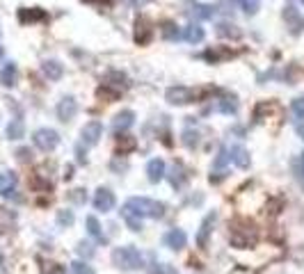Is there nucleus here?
<instances>
[{
    "label": "nucleus",
    "mask_w": 304,
    "mask_h": 274,
    "mask_svg": "<svg viewBox=\"0 0 304 274\" xmlns=\"http://www.w3.org/2000/svg\"><path fill=\"white\" fill-rule=\"evenodd\" d=\"M258 238V231H256V224L249 222V219H236L231 224V233H229V240H231L233 247L238 249H245L249 244H254Z\"/></svg>",
    "instance_id": "nucleus-1"
},
{
    "label": "nucleus",
    "mask_w": 304,
    "mask_h": 274,
    "mask_svg": "<svg viewBox=\"0 0 304 274\" xmlns=\"http://www.w3.org/2000/svg\"><path fill=\"white\" fill-rule=\"evenodd\" d=\"M112 263L124 272H133L144 265V258H142L140 249L128 244V247H117L115 252H112Z\"/></svg>",
    "instance_id": "nucleus-2"
},
{
    "label": "nucleus",
    "mask_w": 304,
    "mask_h": 274,
    "mask_svg": "<svg viewBox=\"0 0 304 274\" xmlns=\"http://www.w3.org/2000/svg\"><path fill=\"white\" fill-rule=\"evenodd\" d=\"M131 210H135L140 217H154V219H160L165 215V203L156 201V199H149V197H131L126 201Z\"/></svg>",
    "instance_id": "nucleus-3"
},
{
    "label": "nucleus",
    "mask_w": 304,
    "mask_h": 274,
    "mask_svg": "<svg viewBox=\"0 0 304 274\" xmlns=\"http://www.w3.org/2000/svg\"><path fill=\"white\" fill-rule=\"evenodd\" d=\"M32 142H34L37 149H41L48 153V151H53L57 144H60V135H57L53 128H39V130H34Z\"/></svg>",
    "instance_id": "nucleus-4"
},
{
    "label": "nucleus",
    "mask_w": 304,
    "mask_h": 274,
    "mask_svg": "<svg viewBox=\"0 0 304 274\" xmlns=\"http://www.w3.org/2000/svg\"><path fill=\"white\" fill-rule=\"evenodd\" d=\"M165 99H167V103H171V105H188V103L194 101V92L185 85H176L165 92Z\"/></svg>",
    "instance_id": "nucleus-5"
},
{
    "label": "nucleus",
    "mask_w": 304,
    "mask_h": 274,
    "mask_svg": "<svg viewBox=\"0 0 304 274\" xmlns=\"http://www.w3.org/2000/svg\"><path fill=\"white\" fill-rule=\"evenodd\" d=\"M101 137H103V124H101V121H90V124L82 126V130H80V140H82V144H87V146H96V144H99Z\"/></svg>",
    "instance_id": "nucleus-6"
},
{
    "label": "nucleus",
    "mask_w": 304,
    "mask_h": 274,
    "mask_svg": "<svg viewBox=\"0 0 304 274\" xmlns=\"http://www.w3.org/2000/svg\"><path fill=\"white\" fill-rule=\"evenodd\" d=\"M78 115V101L73 96H64L60 103H57V119L60 121H71L73 117Z\"/></svg>",
    "instance_id": "nucleus-7"
},
{
    "label": "nucleus",
    "mask_w": 304,
    "mask_h": 274,
    "mask_svg": "<svg viewBox=\"0 0 304 274\" xmlns=\"http://www.w3.org/2000/svg\"><path fill=\"white\" fill-rule=\"evenodd\" d=\"M115 203H117L115 194H112L107 188L96 190V194H94V208L96 210H101V213H110V210L115 208Z\"/></svg>",
    "instance_id": "nucleus-8"
},
{
    "label": "nucleus",
    "mask_w": 304,
    "mask_h": 274,
    "mask_svg": "<svg viewBox=\"0 0 304 274\" xmlns=\"http://www.w3.org/2000/svg\"><path fill=\"white\" fill-rule=\"evenodd\" d=\"M151 37H154V28H151V21L144 16H140L135 21V43H140V46H146V43L151 41Z\"/></svg>",
    "instance_id": "nucleus-9"
},
{
    "label": "nucleus",
    "mask_w": 304,
    "mask_h": 274,
    "mask_svg": "<svg viewBox=\"0 0 304 274\" xmlns=\"http://www.w3.org/2000/svg\"><path fill=\"white\" fill-rule=\"evenodd\" d=\"M215 222H218V213H208L204 217V222H202V226H199V233H197V244L199 247H206L208 244V236H210V231H213V226H215Z\"/></svg>",
    "instance_id": "nucleus-10"
},
{
    "label": "nucleus",
    "mask_w": 304,
    "mask_h": 274,
    "mask_svg": "<svg viewBox=\"0 0 304 274\" xmlns=\"http://www.w3.org/2000/svg\"><path fill=\"white\" fill-rule=\"evenodd\" d=\"M165 163L160 158H154V160H149V165H146V176H149V180L151 183H160V180L165 178Z\"/></svg>",
    "instance_id": "nucleus-11"
},
{
    "label": "nucleus",
    "mask_w": 304,
    "mask_h": 274,
    "mask_svg": "<svg viewBox=\"0 0 304 274\" xmlns=\"http://www.w3.org/2000/svg\"><path fill=\"white\" fill-rule=\"evenodd\" d=\"M133 124H135V112L133 110H121L119 115L112 119V126H115L117 133H121V130H128Z\"/></svg>",
    "instance_id": "nucleus-12"
},
{
    "label": "nucleus",
    "mask_w": 304,
    "mask_h": 274,
    "mask_svg": "<svg viewBox=\"0 0 304 274\" xmlns=\"http://www.w3.org/2000/svg\"><path fill=\"white\" fill-rule=\"evenodd\" d=\"M14 185H16V176L12 174V171H7V174H0V194L7 199H16V190H14Z\"/></svg>",
    "instance_id": "nucleus-13"
},
{
    "label": "nucleus",
    "mask_w": 304,
    "mask_h": 274,
    "mask_svg": "<svg viewBox=\"0 0 304 274\" xmlns=\"http://www.w3.org/2000/svg\"><path fill=\"white\" fill-rule=\"evenodd\" d=\"M185 242H188V236H185V231H181V229H171V231L165 236V244H167L169 249H183Z\"/></svg>",
    "instance_id": "nucleus-14"
},
{
    "label": "nucleus",
    "mask_w": 304,
    "mask_h": 274,
    "mask_svg": "<svg viewBox=\"0 0 304 274\" xmlns=\"http://www.w3.org/2000/svg\"><path fill=\"white\" fill-rule=\"evenodd\" d=\"M284 21H286V26L291 28V32L293 34H297L304 28V21H302V16L297 14V9H293V7H286L284 9Z\"/></svg>",
    "instance_id": "nucleus-15"
},
{
    "label": "nucleus",
    "mask_w": 304,
    "mask_h": 274,
    "mask_svg": "<svg viewBox=\"0 0 304 274\" xmlns=\"http://www.w3.org/2000/svg\"><path fill=\"white\" fill-rule=\"evenodd\" d=\"M41 71L48 80H60V78L64 76V66H62L57 60H46L41 64Z\"/></svg>",
    "instance_id": "nucleus-16"
},
{
    "label": "nucleus",
    "mask_w": 304,
    "mask_h": 274,
    "mask_svg": "<svg viewBox=\"0 0 304 274\" xmlns=\"http://www.w3.org/2000/svg\"><path fill=\"white\" fill-rule=\"evenodd\" d=\"M229 57H233V51L231 48H224V46L208 48V51L204 53V60L213 62V64H218V62H222V60H229Z\"/></svg>",
    "instance_id": "nucleus-17"
},
{
    "label": "nucleus",
    "mask_w": 304,
    "mask_h": 274,
    "mask_svg": "<svg viewBox=\"0 0 304 274\" xmlns=\"http://www.w3.org/2000/svg\"><path fill=\"white\" fill-rule=\"evenodd\" d=\"M229 158H231V160L238 165L240 169H247V167H249V153L243 149V146L233 144L231 149H229Z\"/></svg>",
    "instance_id": "nucleus-18"
},
{
    "label": "nucleus",
    "mask_w": 304,
    "mask_h": 274,
    "mask_svg": "<svg viewBox=\"0 0 304 274\" xmlns=\"http://www.w3.org/2000/svg\"><path fill=\"white\" fill-rule=\"evenodd\" d=\"M167 178H169V183H171V188H176V190H181L185 185V180H188V174H185V169L181 167L179 163L171 167V171L167 174Z\"/></svg>",
    "instance_id": "nucleus-19"
},
{
    "label": "nucleus",
    "mask_w": 304,
    "mask_h": 274,
    "mask_svg": "<svg viewBox=\"0 0 304 274\" xmlns=\"http://www.w3.org/2000/svg\"><path fill=\"white\" fill-rule=\"evenodd\" d=\"M121 217H124V222L128 224L131 231H142V217L135 213V210H131L128 206H124V208H121Z\"/></svg>",
    "instance_id": "nucleus-20"
},
{
    "label": "nucleus",
    "mask_w": 304,
    "mask_h": 274,
    "mask_svg": "<svg viewBox=\"0 0 304 274\" xmlns=\"http://www.w3.org/2000/svg\"><path fill=\"white\" fill-rule=\"evenodd\" d=\"M126 73H121V71H107L105 76H103V85H107V87H115V89H119V87H126Z\"/></svg>",
    "instance_id": "nucleus-21"
},
{
    "label": "nucleus",
    "mask_w": 304,
    "mask_h": 274,
    "mask_svg": "<svg viewBox=\"0 0 304 274\" xmlns=\"http://www.w3.org/2000/svg\"><path fill=\"white\" fill-rule=\"evenodd\" d=\"M44 18H46V12L39 7L21 9V12H18V21L21 23H34V21H44Z\"/></svg>",
    "instance_id": "nucleus-22"
},
{
    "label": "nucleus",
    "mask_w": 304,
    "mask_h": 274,
    "mask_svg": "<svg viewBox=\"0 0 304 274\" xmlns=\"http://www.w3.org/2000/svg\"><path fill=\"white\" fill-rule=\"evenodd\" d=\"M16 76H18L16 64L9 62V64H5V68L0 71V82H3L5 87H14V85H16Z\"/></svg>",
    "instance_id": "nucleus-23"
},
{
    "label": "nucleus",
    "mask_w": 304,
    "mask_h": 274,
    "mask_svg": "<svg viewBox=\"0 0 304 274\" xmlns=\"http://www.w3.org/2000/svg\"><path fill=\"white\" fill-rule=\"evenodd\" d=\"M183 39L188 43H199L204 39V28H199L197 23H190V26L183 30Z\"/></svg>",
    "instance_id": "nucleus-24"
},
{
    "label": "nucleus",
    "mask_w": 304,
    "mask_h": 274,
    "mask_svg": "<svg viewBox=\"0 0 304 274\" xmlns=\"http://www.w3.org/2000/svg\"><path fill=\"white\" fill-rule=\"evenodd\" d=\"M26 135V124H23L21 119H12L7 124V137L9 140H21V137Z\"/></svg>",
    "instance_id": "nucleus-25"
},
{
    "label": "nucleus",
    "mask_w": 304,
    "mask_h": 274,
    "mask_svg": "<svg viewBox=\"0 0 304 274\" xmlns=\"http://www.w3.org/2000/svg\"><path fill=\"white\" fill-rule=\"evenodd\" d=\"M218 110L224 112V115H236V110H238L236 96H222V99L218 101Z\"/></svg>",
    "instance_id": "nucleus-26"
},
{
    "label": "nucleus",
    "mask_w": 304,
    "mask_h": 274,
    "mask_svg": "<svg viewBox=\"0 0 304 274\" xmlns=\"http://www.w3.org/2000/svg\"><path fill=\"white\" fill-rule=\"evenodd\" d=\"M87 233H90L94 240H99V242H105V236H103V231H101V224H99V219H96L94 215L87 217Z\"/></svg>",
    "instance_id": "nucleus-27"
},
{
    "label": "nucleus",
    "mask_w": 304,
    "mask_h": 274,
    "mask_svg": "<svg viewBox=\"0 0 304 274\" xmlns=\"http://www.w3.org/2000/svg\"><path fill=\"white\" fill-rule=\"evenodd\" d=\"M135 146H137L135 137H131V135H117V149H119L121 155L128 153V151H133Z\"/></svg>",
    "instance_id": "nucleus-28"
},
{
    "label": "nucleus",
    "mask_w": 304,
    "mask_h": 274,
    "mask_svg": "<svg viewBox=\"0 0 304 274\" xmlns=\"http://www.w3.org/2000/svg\"><path fill=\"white\" fill-rule=\"evenodd\" d=\"M215 12H218V9H215L213 5H202V3H194L192 5V14L197 18H213Z\"/></svg>",
    "instance_id": "nucleus-29"
},
{
    "label": "nucleus",
    "mask_w": 304,
    "mask_h": 274,
    "mask_svg": "<svg viewBox=\"0 0 304 274\" xmlns=\"http://www.w3.org/2000/svg\"><path fill=\"white\" fill-rule=\"evenodd\" d=\"M160 32H163V37L167 39V41H176V39L181 37L179 26H176L174 21H163V28H160Z\"/></svg>",
    "instance_id": "nucleus-30"
},
{
    "label": "nucleus",
    "mask_w": 304,
    "mask_h": 274,
    "mask_svg": "<svg viewBox=\"0 0 304 274\" xmlns=\"http://www.w3.org/2000/svg\"><path fill=\"white\" fill-rule=\"evenodd\" d=\"M96 96L103 101H107V103H115L119 99V89H112V87H107V85H101L99 89H96Z\"/></svg>",
    "instance_id": "nucleus-31"
},
{
    "label": "nucleus",
    "mask_w": 304,
    "mask_h": 274,
    "mask_svg": "<svg viewBox=\"0 0 304 274\" xmlns=\"http://www.w3.org/2000/svg\"><path fill=\"white\" fill-rule=\"evenodd\" d=\"M218 34H220V37L238 39V37H240V30H238L236 26H233V23H227V21H224V23H220V26H218Z\"/></svg>",
    "instance_id": "nucleus-32"
},
{
    "label": "nucleus",
    "mask_w": 304,
    "mask_h": 274,
    "mask_svg": "<svg viewBox=\"0 0 304 274\" xmlns=\"http://www.w3.org/2000/svg\"><path fill=\"white\" fill-rule=\"evenodd\" d=\"M57 224H60V226H71L73 224V213L71 210H60V213H57Z\"/></svg>",
    "instance_id": "nucleus-33"
},
{
    "label": "nucleus",
    "mask_w": 304,
    "mask_h": 274,
    "mask_svg": "<svg viewBox=\"0 0 304 274\" xmlns=\"http://www.w3.org/2000/svg\"><path fill=\"white\" fill-rule=\"evenodd\" d=\"M197 142H199V135H197V130H185V133H183V144L188 146V149H192V146H197Z\"/></svg>",
    "instance_id": "nucleus-34"
},
{
    "label": "nucleus",
    "mask_w": 304,
    "mask_h": 274,
    "mask_svg": "<svg viewBox=\"0 0 304 274\" xmlns=\"http://www.w3.org/2000/svg\"><path fill=\"white\" fill-rule=\"evenodd\" d=\"M71 270H73V274H96L94 270H92V265H87V263H82V261L73 263Z\"/></svg>",
    "instance_id": "nucleus-35"
},
{
    "label": "nucleus",
    "mask_w": 304,
    "mask_h": 274,
    "mask_svg": "<svg viewBox=\"0 0 304 274\" xmlns=\"http://www.w3.org/2000/svg\"><path fill=\"white\" fill-rule=\"evenodd\" d=\"M291 107H293V112H295L300 119H304V96H297V99H293Z\"/></svg>",
    "instance_id": "nucleus-36"
},
{
    "label": "nucleus",
    "mask_w": 304,
    "mask_h": 274,
    "mask_svg": "<svg viewBox=\"0 0 304 274\" xmlns=\"http://www.w3.org/2000/svg\"><path fill=\"white\" fill-rule=\"evenodd\" d=\"M229 160H231V158H229V151L227 149H220V153H218V158H215L213 167H224Z\"/></svg>",
    "instance_id": "nucleus-37"
},
{
    "label": "nucleus",
    "mask_w": 304,
    "mask_h": 274,
    "mask_svg": "<svg viewBox=\"0 0 304 274\" xmlns=\"http://www.w3.org/2000/svg\"><path fill=\"white\" fill-rule=\"evenodd\" d=\"M69 199H71V201H76V203H85L87 201V192L78 188V190H73V192L69 194Z\"/></svg>",
    "instance_id": "nucleus-38"
},
{
    "label": "nucleus",
    "mask_w": 304,
    "mask_h": 274,
    "mask_svg": "<svg viewBox=\"0 0 304 274\" xmlns=\"http://www.w3.org/2000/svg\"><path fill=\"white\" fill-rule=\"evenodd\" d=\"M78 254H80V256L92 258V256H94V249H92L90 242H80V244H78Z\"/></svg>",
    "instance_id": "nucleus-39"
},
{
    "label": "nucleus",
    "mask_w": 304,
    "mask_h": 274,
    "mask_svg": "<svg viewBox=\"0 0 304 274\" xmlns=\"http://www.w3.org/2000/svg\"><path fill=\"white\" fill-rule=\"evenodd\" d=\"M240 5L245 7V12H247V14H254V12L258 9V3H256V0H240Z\"/></svg>",
    "instance_id": "nucleus-40"
},
{
    "label": "nucleus",
    "mask_w": 304,
    "mask_h": 274,
    "mask_svg": "<svg viewBox=\"0 0 304 274\" xmlns=\"http://www.w3.org/2000/svg\"><path fill=\"white\" fill-rule=\"evenodd\" d=\"M149 274H179V272H176L171 265H158V267H154Z\"/></svg>",
    "instance_id": "nucleus-41"
},
{
    "label": "nucleus",
    "mask_w": 304,
    "mask_h": 274,
    "mask_svg": "<svg viewBox=\"0 0 304 274\" xmlns=\"http://www.w3.org/2000/svg\"><path fill=\"white\" fill-rule=\"evenodd\" d=\"M16 158L21 160V163H30V160H32V151L30 149H18L16 151Z\"/></svg>",
    "instance_id": "nucleus-42"
},
{
    "label": "nucleus",
    "mask_w": 304,
    "mask_h": 274,
    "mask_svg": "<svg viewBox=\"0 0 304 274\" xmlns=\"http://www.w3.org/2000/svg\"><path fill=\"white\" fill-rule=\"evenodd\" d=\"M46 274H67V272H64V267H62V265H57V263H51V265L46 267Z\"/></svg>",
    "instance_id": "nucleus-43"
},
{
    "label": "nucleus",
    "mask_w": 304,
    "mask_h": 274,
    "mask_svg": "<svg viewBox=\"0 0 304 274\" xmlns=\"http://www.w3.org/2000/svg\"><path fill=\"white\" fill-rule=\"evenodd\" d=\"M82 3H87V5H110L112 0H82Z\"/></svg>",
    "instance_id": "nucleus-44"
},
{
    "label": "nucleus",
    "mask_w": 304,
    "mask_h": 274,
    "mask_svg": "<svg viewBox=\"0 0 304 274\" xmlns=\"http://www.w3.org/2000/svg\"><path fill=\"white\" fill-rule=\"evenodd\" d=\"M297 135H300L302 140H304V124H300V126H297Z\"/></svg>",
    "instance_id": "nucleus-45"
},
{
    "label": "nucleus",
    "mask_w": 304,
    "mask_h": 274,
    "mask_svg": "<svg viewBox=\"0 0 304 274\" xmlns=\"http://www.w3.org/2000/svg\"><path fill=\"white\" fill-rule=\"evenodd\" d=\"M302 174H304V153H302Z\"/></svg>",
    "instance_id": "nucleus-46"
},
{
    "label": "nucleus",
    "mask_w": 304,
    "mask_h": 274,
    "mask_svg": "<svg viewBox=\"0 0 304 274\" xmlns=\"http://www.w3.org/2000/svg\"><path fill=\"white\" fill-rule=\"evenodd\" d=\"M0 57H3V46H0Z\"/></svg>",
    "instance_id": "nucleus-47"
},
{
    "label": "nucleus",
    "mask_w": 304,
    "mask_h": 274,
    "mask_svg": "<svg viewBox=\"0 0 304 274\" xmlns=\"http://www.w3.org/2000/svg\"><path fill=\"white\" fill-rule=\"evenodd\" d=\"M302 5H304V0H302Z\"/></svg>",
    "instance_id": "nucleus-48"
}]
</instances>
